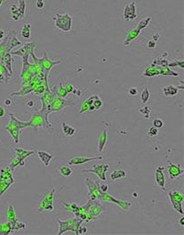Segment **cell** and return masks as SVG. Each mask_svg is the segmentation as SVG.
Segmentation results:
<instances>
[{"mask_svg":"<svg viewBox=\"0 0 184 235\" xmlns=\"http://www.w3.org/2000/svg\"><path fill=\"white\" fill-rule=\"evenodd\" d=\"M10 121L7 125L4 127L5 130L8 131L10 133V135H12L13 139L15 143L19 142V135H20V132L21 129L28 127V122L25 121H21L18 119H16L14 116L13 113H10Z\"/></svg>","mask_w":184,"mask_h":235,"instance_id":"obj_1","label":"cell"},{"mask_svg":"<svg viewBox=\"0 0 184 235\" xmlns=\"http://www.w3.org/2000/svg\"><path fill=\"white\" fill-rule=\"evenodd\" d=\"M15 182V180L14 179L13 170L9 167L2 168L0 170V197Z\"/></svg>","mask_w":184,"mask_h":235,"instance_id":"obj_2","label":"cell"},{"mask_svg":"<svg viewBox=\"0 0 184 235\" xmlns=\"http://www.w3.org/2000/svg\"><path fill=\"white\" fill-rule=\"evenodd\" d=\"M57 222L60 224V231L58 233L59 235L63 233H66L68 231H72L76 234H78L77 233L78 227L83 224L84 221L79 217H73V218H69V219L66 220V221L57 219Z\"/></svg>","mask_w":184,"mask_h":235,"instance_id":"obj_3","label":"cell"},{"mask_svg":"<svg viewBox=\"0 0 184 235\" xmlns=\"http://www.w3.org/2000/svg\"><path fill=\"white\" fill-rule=\"evenodd\" d=\"M28 126L34 128L37 133L39 127H47V128L51 127L49 120L46 119L45 114L41 110L33 112L31 119L28 122Z\"/></svg>","mask_w":184,"mask_h":235,"instance_id":"obj_4","label":"cell"},{"mask_svg":"<svg viewBox=\"0 0 184 235\" xmlns=\"http://www.w3.org/2000/svg\"><path fill=\"white\" fill-rule=\"evenodd\" d=\"M54 192H55V189L53 188L50 190L46 196L44 197V199L40 201V203L38 205V211L40 213L42 212H50L53 210V199H54Z\"/></svg>","mask_w":184,"mask_h":235,"instance_id":"obj_5","label":"cell"},{"mask_svg":"<svg viewBox=\"0 0 184 235\" xmlns=\"http://www.w3.org/2000/svg\"><path fill=\"white\" fill-rule=\"evenodd\" d=\"M86 184L88 187V198L90 201H96L99 200L102 194V191L100 189V184L95 182L90 178H86Z\"/></svg>","mask_w":184,"mask_h":235,"instance_id":"obj_6","label":"cell"},{"mask_svg":"<svg viewBox=\"0 0 184 235\" xmlns=\"http://www.w3.org/2000/svg\"><path fill=\"white\" fill-rule=\"evenodd\" d=\"M168 196L173 207L179 214L183 215V209H182L183 195L179 191H169Z\"/></svg>","mask_w":184,"mask_h":235,"instance_id":"obj_7","label":"cell"},{"mask_svg":"<svg viewBox=\"0 0 184 235\" xmlns=\"http://www.w3.org/2000/svg\"><path fill=\"white\" fill-rule=\"evenodd\" d=\"M109 124L107 122H103L102 126L98 134V152H102L108 141V128Z\"/></svg>","mask_w":184,"mask_h":235,"instance_id":"obj_8","label":"cell"},{"mask_svg":"<svg viewBox=\"0 0 184 235\" xmlns=\"http://www.w3.org/2000/svg\"><path fill=\"white\" fill-rule=\"evenodd\" d=\"M109 168V165L106 164V165H95L93 166V168L91 169H83L82 172L84 173H94L97 175V176L103 182H105L107 180L105 174L107 172V170Z\"/></svg>","mask_w":184,"mask_h":235,"instance_id":"obj_9","label":"cell"},{"mask_svg":"<svg viewBox=\"0 0 184 235\" xmlns=\"http://www.w3.org/2000/svg\"><path fill=\"white\" fill-rule=\"evenodd\" d=\"M99 201H109V202H113V203L118 204L121 208L126 210L130 207L131 206V203L130 202H127V201H118L117 199H115L113 196H111L110 194L107 193L106 191L105 192H102L101 194V197L99 199Z\"/></svg>","mask_w":184,"mask_h":235,"instance_id":"obj_10","label":"cell"},{"mask_svg":"<svg viewBox=\"0 0 184 235\" xmlns=\"http://www.w3.org/2000/svg\"><path fill=\"white\" fill-rule=\"evenodd\" d=\"M164 170L165 168L164 167H157L155 169L154 172V177H155V181L157 184V185L162 189L163 191H166V178H165V175H164Z\"/></svg>","mask_w":184,"mask_h":235,"instance_id":"obj_11","label":"cell"},{"mask_svg":"<svg viewBox=\"0 0 184 235\" xmlns=\"http://www.w3.org/2000/svg\"><path fill=\"white\" fill-rule=\"evenodd\" d=\"M166 170L168 172L171 180H174L176 177H178V176H180L181 175L183 174V169L181 168L180 165L173 164L170 160L168 161V164L166 166Z\"/></svg>","mask_w":184,"mask_h":235,"instance_id":"obj_12","label":"cell"},{"mask_svg":"<svg viewBox=\"0 0 184 235\" xmlns=\"http://www.w3.org/2000/svg\"><path fill=\"white\" fill-rule=\"evenodd\" d=\"M100 159H102V156H96V157H92V158H89V157H73L72 158L69 159L68 161V164L69 165H82V164H85L86 162H90L92 160H100Z\"/></svg>","mask_w":184,"mask_h":235,"instance_id":"obj_13","label":"cell"},{"mask_svg":"<svg viewBox=\"0 0 184 235\" xmlns=\"http://www.w3.org/2000/svg\"><path fill=\"white\" fill-rule=\"evenodd\" d=\"M66 105L67 104H66L65 100H63L61 98H53V101L47 109L48 114H50L53 111H59V110H62Z\"/></svg>","mask_w":184,"mask_h":235,"instance_id":"obj_14","label":"cell"},{"mask_svg":"<svg viewBox=\"0 0 184 235\" xmlns=\"http://www.w3.org/2000/svg\"><path fill=\"white\" fill-rule=\"evenodd\" d=\"M124 16L126 21L134 20L136 17V11H135V2H132L130 5H126L124 12Z\"/></svg>","mask_w":184,"mask_h":235,"instance_id":"obj_15","label":"cell"},{"mask_svg":"<svg viewBox=\"0 0 184 235\" xmlns=\"http://www.w3.org/2000/svg\"><path fill=\"white\" fill-rule=\"evenodd\" d=\"M6 217H7V220L11 223L12 224V227H13V230L15 232V224L17 223V217H16V214H15V207L10 204L7 207V210H6Z\"/></svg>","mask_w":184,"mask_h":235,"instance_id":"obj_16","label":"cell"},{"mask_svg":"<svg viewBox=\"0 0 184 235\" xmlns=\"http://www.w3.org/2000/svg\"><path fill=\"white\" fill-rule=\"evenodd\" d=\"M34 48H35V44H27L23 47H21L20 50H18L16 52H13L12 54H16V55H20V56L25 57L29 54H31L33 52Z\"/></svg>","mask_w":184,"mask_h":235,"instance_id":"obj_17","label":"cell"},{"mask_svg":"<svg viewBox=\"0 0 184 235\" xmlns=\"http://www.w3.org/2000/svg\"><path fill=\"white\" fill-rule=\"evenodd\" d=\"M12 233H14V230L9 221L0 222V235H7Z\"/></svg>","mask_w":184,"mask_h":235,"instance_id":"obj_18","label":"cell"},{"mask_svg":"<svg viewBox=\"0 0 184 235\" xmlns=\"http://www.w3.org/2000/svg\"><path fill=\"white\" fill-rule=\"evenodd\" d=\"M37 155L39 157L40 160L45 164V166H46V167H48V166L50 165L51 160L53 159V154L48 153V152H44V151H37Z\"/></svg>","mask_w":184,"mask_h":235,"instance_id":"obj_19","label":"cell"},{"mask_svg":"<svg viewBox=\"0 0 184 235\" xmlns=\"http://www.w3.org/2000/svg\"><path fill=\"white\" fill-rule=\"evenodd\" d=\"M61 130H62V133L67 135V136H72L74 135L76 133H77V129L73 126H70L69 125H68L67 123L65 122H61Z\"/></svg>","mask_w":184,"mask_h":235,"instance_id":"obj_20","label":"cell"},{"mask_svg":"<svg viewBox=\"0 0 184 235\" xmlns=\"http://www.w3.org/2000/svg\"><path fill=\"white\" fill-rule=\"evenodd\" d=\"M15 156L19 157L22 160H25V158H27L28 157L35 153L34 151H26L21 148H15Z\"/></svg>","mask_w":184,"mask_h":235,"instance_id":"obj_21","label":"cell"},{"mask_svg":"<svg viewBox=\"0 0 184 235\" xmlns=\"http://www.w3.org/2000/svg\"><path fill=\"white\" fill-rule=\"evenodd\" d=\"M140 31H139L137 29L136 30H132L131 31H129V33L126 35V38H125V40L124 42V46H128L131 41H133L134 39H135L138 37Z\"/></svg>","mask_w":184,"mask_h":235,"instance_id":"obj_22","label":"cell"},{"mask_svg":"<svg viewBox=\"0 0 184 235\" xmlns=\"http://www.w3.org/2000/svg\"><path fill=\"white\" fill-rule=\"evenodd\" d=\"M2 61H3V63L5 64V67L9 70L10 74H12V72H13V71H12V62H13V59H12L11 54H9V52L6 53V54L3 56Z\"/></svg>","mask_w":184,"mask_h":235,"instance_id":"obj_23","label":"cell"},{"mask_svg":"<svg viewBox=\"0 0 184 235\" xmlns=\"http://www.w3.org/2000/svg\"><path fill=\"white\" fill-rule=\"evenodd\" d=\"M178 90L179 88L174 86H168L163 88V92L164 94L166 96H174L178 94Z\"/></svg>","mask_w":184,"mask_h":235,"instance_id":"obj_24","label":"cell"},{"mask_svg":"<svg viewBox=\"0 0 184 235\" xmlns=\"http://www.w3.org/2000/svg\"><path fill=\"white\" fill-rule=\"evenodd\" d=\"M24 165V160H22L21 158H20L19 157L15 156L12 158L11 159V162H10V165H9V168L14 171L15 168H17L18 166H23Z\"/></svg>","mask_w":184,"mask_h":235,"instance_id":"obj_25","label":"cell"},{"mask_svg":"<svg viewBox=\"0 0 184 235\" xmlns=\"http://www.w3.org/2000/svg\"><path fill=\"white\" fill-rule=\"evenodd\" d=\"M126 176V173L125 171H124L122 169H118V170H115L110 174V179L112 181L122 178V177H125Z\"/></svg>","mask_w":184,"mask_h":235,"instance_id":"obj_26","label":"cell"},{"mask_svg":"<svg viewBox=\"0 0 184 235\" xmlns=\"http://www.w3.org/2000/svg\"><path fill=\"white\" fill-rule=\"evenodd\" d=\"M150 92L148 88V86H145L141 92V94H140V99H141V103L143 104L147 103L148 101L150 100Z\"/></svg>","mask_w":184,"mask_h":235,"instance_id":"obj_27","label":"cell"},{"mask_svg":"<svg viewBox=\"0 0 184 235\" xmlns=\"http://www.w3.org/2000/svg\"><path fill=\"white\" fill-rule=\"evenodd\" d=\"M59 172L62 176L68 177V176H69L73 174V170L68 166H61L60 169H59Z\"/></svg>","mask_w":184,"mask_h":235,"instance_id":"obj_28","label":"cell"},{"mask_svg":"<svg viewBox=\"0 0 184 235\" xmlns=\"http://www.w3.org/2000/svg\"><path fill=\"white\" fill-rule=\"evenodd\" d=\"M21 36L26 39L31 38V24H28V23L24 24L23 29L21 31Z\"/></svg>","mask_w":184,"mask_h":235,"instance_id":"obj_29","label":"cell"},{"mask_svg":"<svg viewBox=\"0 0 184 235\" xmlns=\"http://www.w3.org/2000/svg\"><path fill=\"white\" fill-rule=\"evenodd\" d=\"M150 20H151V16H148V17H146V18L142 19V20L139 22L138 26H137V30L141 31L142 29L146 28V27L149 25V23H150Z\"/></svg>","mask_w":184,"mask_h":235,"instance_id":"obj_30","label":"cell"},{"mask_svg":"<svg viewBox=\"0 0 184 235\" xmlns=\"http://www.w3.org/2000/svg\"><path fill=\"white\" fill-rule=\"evenodd\" d=\"M10 44H11V46L8 48V52H9L10 50H12L13 48H15V47H18V46H21V42L17 38L16 36H15V37H13V38H12Z\"/></svg>","mask_w":184,"mask_h":235,"instance_id":"obj_31","label":"cell"},{"mask_svg":"<svg viewBox=\"0 0 184 235\" xmlns=\"http://www.w3.org/2000/svg\"><path fill=\"white\" fill-rule=\"evenodd\" d=\"M140 112L145 117V119H149L150 116V112H151V108L150 106H146L143 107V109H140Z\"/></svg>","mask_w":184,"mask_h":235,"instance_id":"obj_32","label":"cell"},{"mask_svg":"<svg viewBox=\"0 0 184 235\" xmlns=\"http://www.w3.org/2000/svg\"><path fill=\"white\" fill-rule=\"evenodd\" d=\"M64 207H65V208L68 210V211H70V212H72V213H74L75 212V210L77 208V206L76 203H70V204H68V203H64Z\"/></svg>","mask_w":184,"mask_h":235,"instance_id":"obj_33","label":"cell"},{"mask_svg":"<svg viewBox=\"0 0 184 235\" xmlns=\"http://www.w3.org/2000/svg\"><path fill=\"white\" fill-rule=\"evenodd\" d=\"M20 7L18 8V11L21 17H24V13H25V1L24 0H19Z\"/></svg>","mask_w":184,"mask_h":235,"instance_id":"obj_34","label":"cell"},{"mask_svg":"<svg viewBox=\"0 0 184 235\" xmlns=\"http://www.w3.org/2000/svg\"><path fill=\"white\" fill-rule=\"evenodd\" d=\"M164 125H165V123H164L163 119H155L153 120L154 127H156V128H157V129L163 127Z\"/></svg>","mask_w":184,"mask_h":235,"instance_id":"obj_35","label":"cell"},{"mask_svg":"<svg viewBox=\"0 0 184 235\" xmlns=\"http://www.w3.org/2000/svg\"><path fill=\"white\" fill-rule=\"evenodd\" d=\"M158 135V129L156 127H150L148 131V135L150 137H155Z\"/></svg>","mask_w":184,"mask_h":235,"instance_id":"obj_36","label":"cell"},{"mask_svg":"<svg viewBox=\"0 0 184 235\" xmlns=\"http://www.w3.org/2000/svg\"><path fill=\"white\" fill-rule=\"evenodd\" d=\"M92 105L94 106L95 110H99V109H101L102 106V101L100 98H97V99H95V100L93 101Z\"/></svg>","mask_w":184,"mask_h":235,"instance_id":"obj_37","label":"cell"},{"mask_svg":"<svg viewBox=\"0 0 184 235\" xmlns=\"http://www.w3.org/2000/svg\"><path fill=\"white\" fill-rule=\"evenodd\" d=\"M27 227V224L25 223H21V222H17L15 226V231L18 230H21V229H25Z\"/></svg>","mask_w":184,"mask_h":235,"instance_id":"obj_38","label":"cell"},{"mask_svg":"<svg viewBox=\"0 0 184 235\" xmlns=\"http://www.w3.org/2000/svg\"><path fill=\"white\" fill-rule=\"evenodd\" d=\"M60 86H60V89H59V91H58L59 95H60L61 97H65V96L68 94V92H67L66 88L62 86V85H61V84L60 85Z\"/></svg>","mask_w":184,"mask_h":235,"instance_id":"obj_39","label":"cell"},{"mask_svg":"<svg viewBox=\"0 0 184 235\" xmlns=\"http://www.w3.org/2000/svg\"><path fill=\"white\" fill-rule=\"evenodd\" d=\"M128 94L130 96H136L138 94V89L136 87H130L128 90Z\"/></svg>","mask_w":184,"mask_h":235,"instance_id":"obj_40","label":"cell"},{"mask_svg":"<svg viewBox=\"0 0 184 235\" xmlns=\"http://www.w3.org/2000/svg\"><path fill=\"white\" fill-rule=\"evenodd\" d=\"M89 104L86 103V102H85L83 104H82V108H81V110H79V113H83V112H86V111H88L89 110Z\"/></svg>","mask_w":184,"mask_h":235,"instance_id":"obj_41","label":"cell"},{"mask_svg":"<svg viewBox=\"0 0 184 235\" xmlns=\"http://www.w3.org/2000/svg\"><path fill=\"white\" fill-rule=\"evenodd\" d=\"M5 50H7V48H5V43H2L0 45V59L3 58V56L5 55Z\"/></svg>","mask_w":184,"mask_h":235,"instance_id":"obj_42","label":"cell"},{"mask_svg":"<svg viewBox=\"0 0 184 235\" xmlns=\"http://www.w3.org/2000/svg\"><path fill=\"white\" fill-rule=\"evenodd\" d=\"M86 232H87V227L81 226V225L78 227V230H77V233L78 234H85V233H86Z\"/></svg>","mask_w":184,"mask_h":235,"instance_id":"obj_43","label":"cell"},{"mask_svg":"<svg viewBox=\"0 0 184 235\" xmlns=\"http://www.w3.org/2000/svg\"><path fill=\"white\" fill-rule=\"evenodd\" d=\"M44 91H45L44 86H37V87L34 90V92H35V94H42V93H44Z\"/></svg>","mask_w":184,"mask_h":235,"instance_id":"obj_44","label":"cell"},{"mask_svg":"<svg viewBox=\"0 0 184 235\" xmlns=\"http://www.w3.org/2000/svg\"><path fill=\"white\" fill-rule=\"evenodd\" d=\"M148 48H150V49H154V48H156L157 47V42L156 41H154L153 39L152 40H149L148 41Z\"/></svg>","mask_w":184,"mask_h":235,"instance_id":"obj_45","label":"cell"},{"mask_svg":"<svg viewBox=\"0 0 184 235\" xmlns=\"http://www.w3.org/2000/svg\"><path fill=\"white\" fill-rule=\"evenodd\" d=\"M36 5H37V7L38 9L45 8V2H44V0H37Z\"/></svg>","mask_w":184,"mask_h":235,"instance_id":"obj_46","label":"cell"},{"mask_svg":"<svg viewBox=\"0 0 184 235\" xmlns=\"http://www.w3.org/2000/svg\"><path fill=\"white\" fill-rule=\"evenodd\" d=\"M5 116V110L3 106H0V119H3Z\"/></svg>","mask_w":184,"mask_h":235,"instance_id":"obj_47","label":"cell"},{"mask_svg":"<svg viewBox=\"0 0 184 235\" xmlns=\"http://www.w3.org/2000/svg\"><path fill=\"white\" fill-rule=\"evenodd\" d=\"M100 189H101V191L102 192H105V191H107L108 190V184H101L100 185Z\"/></svg>","mask_w":184,"mask_h":235,"instance_id":"obj_48","label":"cell"},{"mask_svg":"<svg viewBox=\"0 0 184 235\" xmlns=\"http://www.w3.org/2000/svg\"><path fill=\"white\" fill-rule=\"evenodd\" d=\"M27 106H28L29 108H32V107H34V106H35V102H34V101H32V100H30L29 102H27Z\"/></svg>","mask_w":184,"mask_h":235,"instance_id":"obj_49","label":"cell"},{"mask_svg":"<svg viewBox=\"0 0 184 235\" xmlns=\"http://www.w3.org/2000/svg\"><path fill=\"white\" fill-rule=\"evenodd\" d=\"M66 90H67L68 93H70V92H72V90H73V86H72L71 85H69V86L66 87Z\"/></svg>","mask_w":184,"mask_h":235,"instance_id":"obj_50","label":"cell"},{"mask_svg":"<svg viewBox=\"0 0 184 235\" xmlns=\"http://www.w3.org/2000/svg\"><path fill=\"white\" fill-rule=\"evenodd\" d=\"M5 104L6 106H10V105L12 104V100H11V99H6V100L5 101Z\"/></svg>","mask_w":184,"mask_h":235,"instance_id":"obj_51","label":"cell"},{"mask_svg":"<svg viewBox=\"0 0 184 235\" xmlns=\"http://www.w3.org/2000/svg\"><path fill=\"white\" fill-rule=\"evenodd\" d=\"M5 32L4 30H1V29H0V40L4 38V37H5Z\"/></svg>","mask_w":184,"mask_h":235,"instance_id":"obj_52","label":"cell"},{"mask_svg":"<svg viewBox=\"0 0 184 235\" xmlns=\"http://www.w3.org/2000/svg\"><path fill=\"white\" fill-rule=\"evenodd\" d=\"M158 38H159V34H158V33H156L153 36V40L157 42V41L158 40Z\"/></svg>","mask_w":184,"mask_h":235,"instance_id":"obj_53","label":"cell"},{"mask_svg":"<svg viewBox=\"0 0 184 235\" xmlns=\"http://www.w3.org/2000/svg\"><path fill=\"white\" fill-rule=\"evenodd\" d=\"M180 224H181V225H182V226H184V218L183 217H182V219L180 220Z\"/></svg>","mask_w":184,"mask_h":235,"instance_id":"obj_54","label":"cell"},{"mask_svg":"<svg viewBox=\"0 0 184 235\" xmlns=\"http://www.w3.org/2000/svg\"><path fill=\"white\" fill-rule=\"evenodd\" d=\"M3 1H4V0H0V5H1V4L3 3Z\"/></svg>","mask_w":184,"mask_h":235,"instance_id":"obj_55","label":"cell"},{"mask_svg":"<svg viewBox=\"0 0 184 235\" xmlns=\"http://www.w3.org/2000/svg\"><path fill=\"white\" fill-rule=\"evenodd\" d=\"M0 143H1V140H0Z\"/></svg>","mask_w":184,"mask_h":235,"instance_id":"obj_56","label":"cell"}]
</instances>
